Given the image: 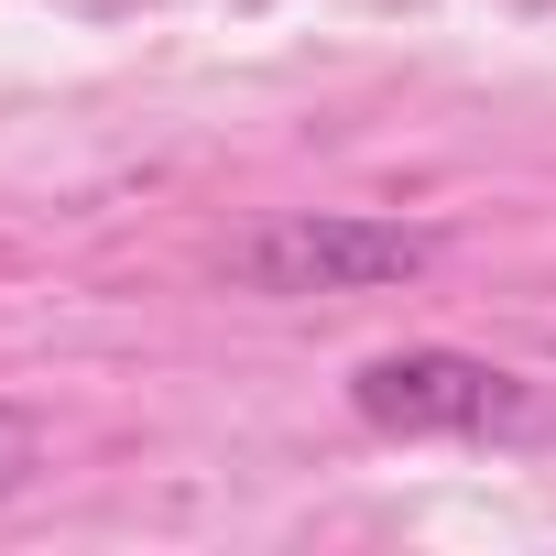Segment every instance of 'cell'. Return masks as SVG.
Here are the masks:
<instances>
[{"label": "cell", "mask_w": 556, "mask_h": 556, "mask_svg": "<svg viewBox=\"0 0 556 556\" xmlns=\"http://www.w3.org/2000/svg\"><path fill=\"white\" fill-rule=\"evenodd\" d=\"M350 404L382 437H534V393L469 350H382L350 371Z\"/></svg>", "instance_id": "6da1fadb"}, {"label": "cell", "mask_w": 556, "mask_h": 556, "mask_svg": "<svg viewBox=\"0 0 556 556\" xmlns=\"http://www.w3.org/2000/svg\"><path fill=\"white\" fill-rule=\"evenodd\" d=\"M229 273L251 295H371V285H415L426 273V240L393 229V218H273L229 251Z\"/></svg>", "instance_id": "7a4b0ae2"}, {"label": "cell", "mask_w": 556, "mask_h": 556, "mask_svg": "<svg viewBox=\"0 0 556 556\" xmlns=\"http://www.w3.org/2000/svg\"><path fill=\"white\" fill-rule=\"evenodd\" d=\"M45 469V437H34V415H12V404H0V491H23Z\"/></svg>", "instance_id": "3957f363"}]
</instances>
